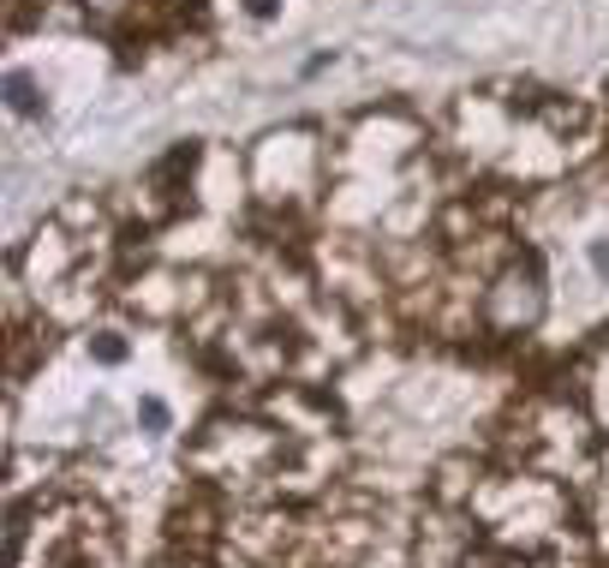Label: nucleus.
Instances as JSON below:
<instances>
[{
  "instance_id": "nucleus-1",
  "label": "nucleus",
  "mask_w": 609,
  "mask_h": 568,
  "mask_svg": "<svg viewBox=\"0 0 609 568\" xmlns=\"http://www.w3.org/2000/svg\"><path fill=\"white\" fill-rule=\"evenodd\" d=\"M544 312V275H538V257H514L508 270H502V282L490 287L484 299V317L496 329H532Z\"/></svg>"
}]
</instances>
